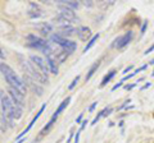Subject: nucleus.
<instances>
[{
  "instance_id": "nucleus-6",
  "label": "nucleus",
  "mask_w": 154,
  "mask_h": 143,
  "mask_svg": "<svg viewBox=\"0 0 154 143\" xmlns=\"http://www.w3.org/2000/svg\"><path fill=\"white\" fill-rule=\"evenodd\" d=\"M132 37H134V32L132 31H127L126 33L118 36L117 39L113 41L112 47H114V49H123V47H126L130 42H131Z\"/></svg>"
},
{
  "instance_id": "nucleus-15",
  "label": "nucleus",
  "mask_w": 154,
  "mask_h": 143,
  "mask_svg": "<svg viewBox=\"0 0 154 143\" xmlns=\"http://www.w3.org/2000/svg\"><path fill=\"white\" fill-rule=\"evenodd\" d=\"M58 35L64 37V39H67V37H71L73 35H77V28L72 27V26H68V27H63L60 28V31L58 32Z\"/></svg>"
},
{
  "instance_id": "nucleus-7",
  "label": "nucleus",
  "mask_w": 154,
  "mask_h": 143,
  "mask_svg": "<svg viewBox=\"0 0 154 143\" xmlns=\"http://www.w3.org/2000/svg\"><path fill=\"white\" fill-rule=\"evenodd\" d=\"M59 9H60V12H59L58 16H59L60 18H63L64 21L71 23V25H73V23L79 22V17H77V14L75 13L73 9H69V8L62 7V5H59Z\"/></svg>"
},
{
  "instance_id": "nucleus-30",
  "label": "nucleus",
  "mask_w": 154,
  "mask_h": 143,
  "mask_svg": "<svg viewBox=\"0 0 154 143\" xmlns=\"http://www.w3.org/2000/svg\"><path fill=\"white\" fill-rule=\"evenodd\" d=\"M96 105H98V102H94L93 105H91V106H90V109H89V111H93L94 110V109H95V106H96Z\"/></svg>"
},
{
  "instance_id": "nucleus-32",
  "label": "nucleus",
  "mask_w": 154,
  "mask_h": 143,
  "mask_svg": "<svg viewBox=\"0 0 154 143\" xmlns=\"http://www.w3.org/2000/svg\"><path fill=\"white\" fill-rule=\"evenodd\" d=\"M148 87H150V83H146V84L144 86V87H143L141 89H145V88H148Z\"/></svg>"
},
{
  "instance_id": "nucleus-17",
  "label": "nucleus",
  "mask_w": 154,
  "mask_h": 143,
  "mask_svg": "<svg viewBox=\"0 0 154 143\" xmlns=\"http://www.w3.org/2000/svg\"><path fill=\"white\" fill-rule=\"evenodd\" d=\"M100 66V60H98V61H95V63L90 66V69H89V72H88V74H86V77H85V79H86V82L93 77V75L95 74V72L98 70V68Z\"/></svg>"
},
{
  "instance_id": "nucleus-24",
  "label": "nucleus",
  "mask_w": 154,
  "mask_h": 143,
  "mask_svg": "<svg viewBox=\"0 0 154 143\" xmlns=\"http://www.w3.org/2000/svg\"><path fill=\"white\" fill-rule=\"evenodd\" d=\"M81 132L82 130H79L76 133V136H75V143H79V141H80V134H81Z\"/></svg>"
},
{
  "instance_id": "nucleus-3",
  "label": "nucleus",
  "mask_w": 154,
  "mask_h": 143,
  "mask_svg": "<svg viewBox=\"0 0 154 143\" xmlns=\"http://www.w3.org/2000/svg\"><path fill=\"white\" fill-rule=\"evenodd\" d=\"M0 109H2V118L3 123L13 127L14 121V105L9 95L4 91H0Z\"/></svg>"
},
{
  "instance_id": "nucleus-1",
  "label": "nucleus",
  "mask_w": 154,
  "mask_h": 143,
  "mask_svg": "<svg viewBox=\"0 0 154 143\" xmlns=\"http://www.w3.org/2000/svg\"><path fill=\"white\" fill-rule=\"evenodd\" d=\"M0 72H2V74L4 75V78H5V80L8 82L9 87L17 89V91H19L22 95H25L26 96L27 87H26L25 82H23V79L19 77V75L11 68V66H9L8 64H5V63H2L0 64Z\"/></svg>"
},
{
  "instance_id": "nucleus-36",
  "label": "nucleus",
  "mask_w": 154,
  "mask_h": 143,
  "mask_svg": "<svg viewBox=\"0 0 154 143\" xmlns=\"http://www.w3.org/2000/svg\"><path fill=\"white\" fill-rule=\"evenodd\" d=\"M152 74H153V75H154V72H153V73H152Z\"/></svg>"
},
{
  "instance_id": "nucleus-16",
  "label": "nucleus",
  "mask_w": 154,
  "mask_h": 143,
  "mask_svg": "<svg viewBox=\"0 0 154 143\" xmlns=\"http://www.w3.org/2000/svg\"><path fill=\"white\" fill-rule=\"evenodd\" d=\"M69 102H71V97H67V98H64L63 101H62V104L59 105V106H58V109L55 110V112L53 114V115L58 118V116H59V114H60V112L63 111L64 109H66V107H67V106H68V105H69Z\"/></svg>"
},
{
  "instance_id": "nucleus-21",
  "label": "nucleus",
  "mask_w": 154,
  "mask_h": 143,
  "mask_svg": "<svg viewBox=\"0 0 154 143\" xmlns=\"http://www.w3.org/2000/svg\"><path fill=\"white\" fill-rule=\"evenodd\" d=\"M107 111H108V107H105V109H103V110L100 111V112H98V115H96V116L94 118V120L91 121V125H95V124L99 121V119H100V118L105 116V112H107Z\"/></svg>"
},
{
  "instance_id": "nucleus-28",
  "label": "nucleus",
  "mask_w": 154,
  "mask_h": 143,
  "mask_svg": "<svg viewBox=\"0 0 154 143\" xmlns=\"http://www.w3.org/2000/svg\"><path fill=\"white\" fill-rule=\"evenodd\" d=\"M82 116H84V114H80V116L76 119V124H79V123H81V120H82Z\"/></svg>"
},
{
  "instance_id": "nucleus-35",
  "label": "nucleus",
  "mask_w": 154,
  "mask_h": 143,
  "mask_svg": "<svg viewBox=\"0 0 154 143\" xmlns=\"http://www.w3.org/2000/svg\"><path fill=\"white\" fill-rule=\"evenodd\" d=\"M0 116H2V109H0Z\"/></svg>"
},
{
  "instance_id": "nucleus-4",
  "label": "nucleus",
  "mask_w": 154,
  "mask_h": 143,
  "mask_svg": "<svg viewBox=\"0 0 154 143\" xmlns=\"http://www.w3.org/2000/svg\"><path fill=\"white\" fill-rule=\"evenodd\" d=\"M50 42H53L54 45H58L59 47H62V49H63L68 55L72 54V52L76 50V47H77L76 42L71 41L68 39H64V37L59 36L58 33H54V35L50 36Z\"/></svg>"
},
{
  "instance_id": "nucleus-20",
  "label": "nucleus",
  "mask_w": 154,
  "mask_h": 143,
  "mask_svg": "<svg viewBox=\"0 0 154 143\" xmlns=\"http://www.w3.org/2000/svg\"><path fill=\"white\" fill-rule=\"evenodd\" d=\"M99 36H100V35H99V33H96V35H94V36H93V39H91V40L89 41V44H88V45H86V46H85V49H84V52H88V50H90V49H91V47H93V46L95 45V42H96V41H98V39H99Z\"/></svg>"
},
{
  "instance_id": "nucleus-13",
  "label": "nucleus",
  "mask_w": 154,
  "mask_h": 143,
  "mask_svg": "<svg viewBox=\"0 0 154 143\" xmlns=\"http://www.w3.org/2000/svg\"><path fill=\"white\" fill-rule=\"evenodd\" d=\"M35 26V28L41 33V35H44V36H48V35H50V32L53 31V26L50 25L49 22H41V23H36V25H33Z\"/></svg>"
},
{
  "instance_id": "nucleus-18",
  "label": "nucleus",
  "mask_w": 154,
  "mask_h": 143,
  "mask_svg": "<svg viewBox=\"0 0 154 143\" xmlns=\"http://www.w3.org/2000/svg\"><path fill=\"white\" fill-rule=\"evenodd\" d=\"M58 4L62 7H67L69 9H77L80 7V3L79 1H66V0H59L58 1Z\"/></svg>"
},
{
  "instance_id": "nucleus-11",
  "label": "nucleus",
  "mask_w": 154,
  "mask_h": 143,
  "mask_svg": "<svg viewBox=\"0 0 154 143\" xmlns=\"http://www.w3.org/2000/svg\"><path fill=\"white\" fill-rule=\"evenodd\" d=\"M77 37L81 41H90L93 39V33H91V30L86 26H81L77 28Z\"/></svg>"
},
{
  "instance_id": "nucleus-2",
  "label": "nucleus",
  "mask_w": 154,
  "mask_h": 143,
  "mask_svg": "<svg viewBox=\"0 0 154 143\" xmlns=\"http://www.w3.org/2000/svg\"><path fill=\"white\" fill-rule=\"evenodd\" d=\"M19 63H21L22 69L25 70V74H27L28 77L35 79L36 82H38L40 84H48L49 83V78H48V75H45L44 73H42V72L38 69L30 59L26 60L23 56L19 55Z\"/></svg>"
},
{
  "instance_id": "nucleus-27",
  "label": "nucleus",
  "mask_w": 154,
  "mask_h": 143,
  "mask_svg": "<svg viewBox=\"0 0 154 143\" xmlns=\"http://www.w3.org/2000/svg\"><path fill=\"white\" fill-rule=\"evenodd\" d=\"M122 83H123L122 80H121V82H119V83H117V84H116L114 87L112 88V91H116V89H117V88H119V87H121V86H122Z\"/></svg>"
},
{
  "instance_id": "nucleus-12",
  "label": "nucleus",
  "mask_w": 154,
  "mask_h": 143,
  "mask_svg": "<svg viewBox=\"0 0 154 143\" xmlns=\"http://www.w3.org/2000/svg\"><path fill=\"white\" fill-rule=\"evenodd\" d=\"M45 107H46V104H42V106L40 107V110H38V112L36 114V115H35V116H33V119H32V120L30 121V124H28V127H27V128H26V129H25V130H23V132L21 133V134H19V136L17 137V139H18V141H19V139H22V137H23V136H26V133H28V132H30V129H31V128L33 127V124H35V123H36V120H37V119H38V118H40V115H41V114H42V112H44V110H45Z\"/></svg>"
},
{
  "instance_id": "nucleus-26",
  "label": "nucleus",
  "mask_w": 154,
  "mask_h": 143,
  "mask_svg": "<svg viewBox=\"0 0 154 143\" xmlns=\"http://www.w3.org/2000/svg\"><path fill=\"white\" fill-rule=\"evenodd\" d=\"M153 50H154V45H152V46L149 47V49H148V50H146L145 52H144V54H145V55H148V54H150V52H152Z\"/></svg>"
},
{
  "instance_id": "nucleus-10",
  "label": "nucleus",
  "mask_w": 154,
  "mask_h": 143,
  "mask_svg": "<svg viewBox=\"0 0 154 143\" xmlns=\"http://www.w3.org/2000/svg\"><path fill=\"white\" fill-rule=\"evenodd\" d=\"M22 79H23V82H25L26 87L31 88V89H32V91L35 92V93H37L38 96H41V95H42V92H44V89H42V87L40 86V83H38V82H36L35 79H32L31 77H28L27 74H25V77H23Z\"/></svg>"
},
{
  "instance_id": "nucleus-8",
  "label": "nucleus",
  "mask_w": 154,
  "mask_h": 143,
  "mask_svg": "<svg viewBox=\"0 0 154 143\" xmlns=\"http://www.w3.org/2000/svg\"><path fill=\"white\" fill-rule=\"evenodd\" d=\"M30 59L33 64H35L38 69H40L42 73H44L45 75H48L50 73V70H49V65H48V63H46V60L45 59H42L41 56H38V55H30Z\"/></svg>"
},
{
  "instance_id": "nucleus-22",
  "label": "nucleus",
  "mask_w": 154,
  "mask_h": 143,
  "mask_svg": "<svg viewBox=\"0 0 154 143\" xmlns=\"http://www.w3.org/2000/svg\"><path fill=\"white\" fill-rule=\"evenodd\" d=\"M79 80H80V75H77V77H75V79L72 80V83L68 86V89H73V88H75V86L79 83Z\"/></svg>"
},
{
  "instance_id": "nucleus-5",
  "label": "nucleus",
  "mask_w": 154,
  "mask_h": 143,
  "mask_svg": "<svg viewBox=\"0 0 154 143\" xmlns=\"http://www.w3.org/2000/svg\"><path fill=\"white\" fill-rule=\"evenodd\" d=\"M27 45L32 47V49H36V50H40L44 52L48 47H49L50 45V42L49 41H46L44 39H41V37H38V36H35V35H28L27 36Z\"/></svg>"
},
{
  "instance_id": "nucleus-33",
  "label": "nucleus",
  "mask_w": 154,
  "mask_h": 143,
  "mask_svg": "<svg viewBox=\"0 0 154 143\" xmlns=\"http://www.w3.org/2000/svg\"><path fill=\"white\" fill-rule=\"evenodd\" d=\"M23 142H25V139H19V141H17L16 143H23Z\"/></svg>"
},
{
  "instance_id": "nucleus-23",
  "label": "nucleus",
  "mask_w": 154,
  "mask_h": 143,
  "mask_svg": "<svg viewBox=\"0 0 154 143\" xmlns=\"http://www.w3.org/2000/svg\"><path fill=\"white\" fill-rule=\"evenodd\" d=\"M146 68H148V64H145V65H143V66H141V68H139V69H136V70H135V72H134V73H135V74H137V73H140V72H141V70H144V69H146Z\"/></svg>"
},
{
  "instance_id": "nucleus-25",
  "label": "nucleus",
  "mask_w": 154,
  "mask_h": 143,
  "mask_svg": "<svg viewBox=\"0 0 154 143\" xmlns=\"http://www.w3.org/2000/svg\"><path fill=\"white\" fill-rule=\"evenodd\" d=\"M146 26H148V22L145 21V22H144V25H143V27H141V35H144V33H145V30H146Z\"/></svg>"
},
{
  "instance_id": "nucleus-9",
  "label": "nucleus",
  "mask_w": 154,
  "mask_h": 143,
  "mask_svg": "<svg viewBox=\"0 0 154 143\" xmlns=\"http://www.w3.org/2000/svg\"><path fill=\"white\" fill-rule=\"evenodd\" d=\"M28 17L32 18V19H37V18H41L44 17V9L40 7V4L37 3H30L28 5V10H27Z\"/></svg>"
},
{
  "instance_id": "nucleus-34",
  "label": "nucleus",
  "mask_w": 154,
  "mask_h": 143,
  "mask_svg": "<svg viewBox=\"0 0 154 143\" xmlns=\"http://www.w3.org/2000/svg\"><path fill=\"white\" fill-rule=\"evenodd\" d=\"M149 64H154V59H153V60H150V63H149Z\"/></svg>"
},
{
  "instance_id": "nucleus-29",
  "label": "nucleus",
  "mask_w": 154,
  "mask_h": 143,
  "mask_svg": "<svg viewBox=\"0 0 154 143\" xmlns=\"http://www.w3.org/2000/svg\"><path fill=\"white\" fill-rule=\"evenodd\" d=\"M0 59H5V54H4V52H3L2 47H0Z\"/></svg>"
},
{
  "instance_id": "nucleus-31",
  "label": "nucleus",
  "mask_w": 154,
  "mask_h": 143,
  "mask_svg": "<svg viewBox=\"0 0 154 143\" xmlns=\"http://www.w3.org/2000/svg\"><path fill=\"white\" fill-rule=\"evenodd\" d=\"M131 69H132V65H130V66H127V68L123 70V73H127V72H128V70H131Z\"/></svg>"
},
{
  "instance_id": "nucleus-19",
  "label": "nucleus",
  "mask_w": 154,
  "mask_h": 143,
  "mask_svg": "<svg viewBox=\"0 0 154 143\" xmlns=\"http://www.w3.org/2000/svg\"><path fill=\"white\" fill-rule=\"evenodd\" d=\"M116 74H117V70H110L108 74H105L104 75V78H103V80H102V87H104L105 84H107L108 82H110L112 80V78H114L116 77Z\"/></svg>"
},
{
  "instance_id": "nucleus-14",
  "label": "nucleus",
  "mask_w": 154,
  "mask_h": 143,
  "mask_svg": "<svg viewBox=\"0 0 154 143\" xmlns=\"http://www.w3.org/2000/svg\"><path fill=\"white\" fill-rule=\"evenodd\" d=\"M55 121H57V116L53 115V116L50 118L49 123H48L46 125H45V127H44V128H42V129L40 130V133H38V138H37V139H36L35 142H38V141H40L42 137H45V136L48 134V133H49V130H50L51 128H53V125H54V123H55Z\"/></svg>"
}]
</instances>
